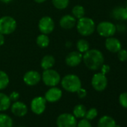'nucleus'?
<instances>
[{
	"instance_id": "obj_39",
	"label": "nucleus",
	"mask_w": 127,
	"mask_h": 127,
	"mask_svg": "<svg viewBox=\"0 0 127 127\" xmlns=\"http://www.w3.org/2000/svg\"><path fill=\"white\" fill-rule=\"evenodd\" d=\"M19 127H25V126H19Z\"/></svg>"
},
{
	"instance_id": "obj_15",
	"label": "nucleus",
	"mask_w": 127,
	"mask_h": 127,
	"mask_svg": "<svg viewBox=\"0 0 127 127\" xmlns=\"http://www.w3.org/2000/svg\"><path fill=\"white\" fill-rule=\"evenodd\" d=\"M11 112L17 117H22L25 116L28 112V108L25 103L20 101L14 102L12 105H11Z\"/></svg>"
},
{
	"instance_id": "obj_28",
	"label": "nucleus",
	"mask_w": 127,
	"mask_h": 127,
	"mask_svg": "<svg viewBox=\"0 0 127 127\" xmlns=\"http://www.w3.org/2000/svg\"><path fill=\"white\" fill-rule=\"evenodd\" d=\"M98 114V111L95 108H92L91 109H89L88 111H87L86 114H85V118L88 120H94Z\"/></svg>"
},
{
	"instance_id": "obj_14",
	"label": "nucleus",
	"mask_w": 127,
	"mask_h": 127,
	"mask_svg": "<svg viewBox=\"0 0 127 127\" xmlns=\"http://www.w3.org/2000/svg\"><path fill=\"white\" fill-rule=\"evenodd\" d=\"M105 46L107 50L113 53H116L122 49V44L120 41L117 38L113 37H106Z\"/></svg>"
},
{
	"instance_id": "obj_37",
	"label": "nucleus",
	"mask_w": 127,
	"mask_h": 127,
	"mask_svg": "<svg viewBox=\"0 0 127 127\" xmlns=\"http://www.w3.org/2000/svg\"><path fill=\"white\" fill-rule=\"evenodd\" d=\"M34 1L35 2H37V3H39V4H40V3H43V2H45L46 0H34Z\"/></svg>"
},
{
	"instance_id": "obj_18",
	"label": "nucleus",
	"mask_w": 127,
	"mask_h": 127,
	"mask_svg": "<svg viewBox=\"0 0 127 127\" xmlns=\"http://www.w3.org/2000/svg\"><path fill=\"white\" fill-rule=\"evenodd\" d=\"M55 64V58L51 55H46L43 57L40 61V67L43 70L52 69Z\"/></svg>"
},
{
	"instance_id": "obj_21",
	"label": "nucleus",
	"mask_w": 127,
	"mask_h": 127,
	"mask_svg": "<svg viewBox=\"0 0 127 127\" xmlns=\"http://www.w3.org/2000/svg\"><path fill=\"white\" fill-rule=\"evenodd\" d=\"M86 112H87V110L85 105L82 104H79L74 107L73 111V114L76 118H83L85 117Z\"/></svg>"
},
{
	"instance_id": "obj_27",
	"label": "nucleus",
	"mask_w": 127,
	"mask_h": 127,
	"mask_svg": "<svg viewBox=\"0 0 127 127\" xmlns=\"http://www.w3.org/2000/svg\"><path fill=\"white\" fill-rule=\"evenodd\" d=\"M53 6L58 10H64L68 7L70 0H52Z\"/></svg>"
},
{
	"instance_id": "obj_2",
	"label": "nucleus",
	"mask_w": 127,
	"mask_h": 127,
	"mask_svg": "<svg viewBox=\"0 0 127 127\" xmlns=\"http://www.w3.org/2000/svg\"><path fill=\"white\" fill-rule=\"evenodd\" d=\"M62 88L70 93H76L82 88V82L79 77L75 74H67L61 80Z\"/></svg>"
},
{
	"instance_id": "obj_25",
	"label": "nucleus",
	"mask_w": 127,
	"mask_h": 127,
	"mask_svg": "<svg viewBox=\"0 0 127 127\" xmlns=\"http://www.w3.org/2000/svg\"><path fill=\"white\" fill-rule=\"evenodd\" d=\"M72 14L73 16L76 18V19H80L83 17H85V11L83 6L80 5H75L73 9H72Z\"/></svg>"
},
{
	"instance_id": "obj_11",
	"label": "nucleus",
	"mask_w": 127,
	"mask_h": 127,
	"mask_svg": "<svg viewBox=\"0 0 127 127\" xmlns=\"http://www.w3.org/2000/svg\"><path fill=\"white\" fill-rule=\"evenodd\" d=\"M83 55L79 51H73L70 52L65 58L66 64L70 67H77L82 61Z\"/></svg>"
},
{
	"instance_id": "obj_17",
	"label": "nucleus",
	"mask_w": 127,
	"mask_h": 127,
	"mask_svg": "<svg viewBox=\"0 0 127 127\" xmlns=\"http://www.w3.org/2000/svg\"><path fill=\"white\" fill-rule=\"evenodd\" d=\"M111 16L114 19L117 20H127V10L123 7L115 8L111 13Z\"/></svg>"
},
{
	"instance_id": "obj_12",
	"label": "nucleus",
	"mask_w": 127,
	"mask_h": 127,
	"mask_svg": "<svg viewBox=\"0 0 127 127\" xmlns=\"http://www.w3.org/2000/svg\"><path fill=\"white\" fill-rule=\"evenodd\" d=\"M41 80V75L36 70H29L23 76V82L29 86H34Z\"/></svg>"
},
{
	"instance_id": "obj_30",
	"label": "nucleus",
	"mask_w": 127,
	"mask_h": 127,
	"mask_svg": "<svg viewBox=\"0 0 127 127\" xmlns=\"http://www.w3.org/2000/svg\"><path fill=\"white\" fill-rule=\"evenodd\" d=\"M117 58L122 62L127 61V50L121 49L120 51H118L117 52Z\"/></svg>"
},
{
	"instance_id": "obj_22",
	"label": "nucleus",
	"mask_w": 127,
	"mask_h": 127,
	"mask_svg": "<svg viewBox=\"0 0 127 127\" xmlns=\"http://www.w3.org/2000/svg\"><path fill=\"white\" fill-rule=\"evenodd\" d=\"M50 42V40L47 34H40L37 37L36 39V43L37 45L40 48H46L49 46Z\"/></svg>"
},
{
	"instance_id": "obj_26",
	"label": "nucleus",
	"mask_w": 127,
	"mask_h": 127,
	"mask_svg": "<svg viewBox=\"0 0 127 127\" xmlns=\"http://www.w3.org/2000/svg\"><path fill=\"white\" fill-rule=\"evenodd\" d=\"M76 48L78 51L81 53L86 52L88 49H90V45L88 40L85 39H80L76 43Z\"/></svg>"
},
{
	"instance_id": "obj_24",
	"label": "nucleus",
	"mask_w": 127,
	"mask_h": 127,
	"mask_svg": "<svg viewBox=\"0 0 127 127\" xmlns=\"http://www.w3.org/2000/svg\"><path fill=\"white\" fill-rule=\"evenodd\" d=\"M10 79L8 75L3 70H0V91L6 88L9 84Z\"/></svg>"
},
{
	"instance_id": "obj_10",
	"label": "nucleus",
	"mask_w": 127,
	"mask_h": 127,
	"mask_svg": "<svg viewBox=\"0 0 127 127\" xmlns=\"http://www.w3.org/2000/svg\"><path fill=\"white\" fill-rule=\"evenodd\" d=\"M46 105V100L43 96L34 97L31 102V110L35 114H41L44 112Z\"/></svg>"
},
{
	"instance_id": "obj_9",
	"label": "nucleus",
	"mask_w": 127,
	"mask_h": 127,
	"mask_svg": "<svg viewBox=\"0 0 127 127\" xmlns=\"http://www.w3.org/2000/svg\"><path fill=\"white\" fill-rule=\"evenodd\" d=\"M38 29L41 34H49L55 29V22L50 17H43L39 20Z\"/></svg>"
},
{
	"instance_id": "obj_8",
	"label": "nucleus",
	"mask_w": 127,
	"mask_h": 127,
	"mask_svg": "<svg viewBox=\"0 0 127 127\" xmlns=\"http://www.w3.org/2000/svg\"><path fill=\"white\" fill-rule=\"evenodd\" d=\"M91 85L94 89L96 91H102L107 87L108 79L105 74L102 73H97L93 76L91 79Z\"/></svg>"
},
{
	"instance_id": "obj_1",
	"label": "nucleus",
	"mask_w": 127,
	"mask_h": 127,
	"mask_svg": "<svg viewBox=\"0 0 127 127\" xmlns=\"http://www.w3.org/2000/svg\"><path fill=\"white\" fill-rule=\"evenodd\" d=\"M85 66L91 70H97L100 69L104 64L103 54L96 49H88L82 57Z\"/></svg>"
},
{
	"instance_id": "obj_31",
	"label": "nucleus",
	"mask_w": 127,
	"mask_h": 127,
	"mask_svg": "<svg viewBox=\"0 0 127 127\" xmlns=\"http://www.w3.org/2000/svg\"><path fill=\"white\" fill-rule=\"evenodd\" d=\"M76 127H92V126L88 120L82 119L79 123H77Z\"/></svg>"
},
{
	"instance_id": "obj_32",
	"label": "nucleus",
	"mask_w": 127,
	"mask_h": 127,
	"mask_svg": "<svg viewBox=\"0 0 127 127\" xmlns=\"http://www.w3.org/2000/svg\"><path fill=\"white\" fill-rule=\"evenodd\" d=\"M76 93H77L78 96H79V98H81V99L85 98V97L87 96V91H86L85 89L82 88H80L76 91Z\"/></svg>"
},
{
	"instance_id": "obj_38",
	"label": "nucleus",
	"mask_w": 127,
	"mask_h": 127,
	"mask_svg": "<svg viewBox=\"0 0 127 127\" xmlns=\"http://www.w3.org/2000/svg\"><path fill=\"white\" fill-rule=\"evenodd\" d=\"M126 10H127V2H126Z\"/></svg>"
},
{
	"instance_id": "obj_20",
	"label": "nucleus",
	"mask_w": 127,
	"mask_h": 127,
	"mask_svg": "<svg viewBox=\"0 0 127 127\" xmlns=\"http://www.w3.org/2000/svg\"><path fill=\"white\" fill-rule=\"evenodd\" d=\"M11 105V101L9 96L4 93L0 92V111H4L8 110Z\"/></svg>"
},
{
	"instance_id": "obj_29",
	"label": "nucleus",
	"mask_w": 127,
	"mask_h": 127,
	"mask_svg": "<svg viewBox=\"0 0 127 127\" xmlns=\"http://www.w3.org/2000/svg\"><path fill=\"white\" fill-rule=\"evenodd\" d=\"M119 102L122 107L127 108V92H123L120 94L119 96Z\"/></svg>"
},
{
	"instance_id": "obj_13",
	"label": "nucleus",
	"mask_w": 127,
	"mask_h": 127,
	"mask_svg": "<svg viewBox=\"0 0 127 127\" xmlns=\"http://www.w3.org/2000/svg\"><path fill=\"white\" fill-rule=\"evenodd\" d=\"M62 96V91L56 87H51L49 89L44 96L46 102H58Z\"/></svg>"
},
{
	"instance_id": "obj_36",
	"label": "nucleus",
	"mask_w": 127,
	"mask_h": 127,
	"mask_svg": "<svg viewBox=\"0 0 127 127\" xmlns=\"http://www.w3.org/2000/svg\"><path fill=\"white\" fill-rule=\"evenodd\" d=\"M2 2H3V3H5V4H8V3H10V2H11L13 0H0Z\"/></svg>"
},
{
	"instance_id": "obj_35",
	"label": "nucleus",
	"mask_w": 127,
	"mask_h": 127,
	"mask_svg": "<svg viewBox=\"0 0 127 127\" xmlns=\"http://www.w3.org/2000/svg\"><path fill=\"white\" fill-rule=\"evenodd\" d=\"M5 39L4 34H2L0 33V46H2V45L5 43Z\"/></svg>"
},
{
	"instance_id": "obj_16",
	"label": "nucleus",
	"mask_w": 127,
	"mask_h": 127,
	"mask_svg": "<svg viewBox=\"0 0 127 127\" xmlns=\"http://www.w3.org/2000/svg\"><path fill=\"white\" fill-rule=\"evenodd\" d=\"M76 19L73 15L66 14L61 18L59 25L64 29H71L76 26Z\"/></svg>"
},
{
	"instance_id": "obj_3",
	"label": "nucleus",
	"mask_w": 127,
	"mask_h": 127,
	"mask_svg": "<svg viewBox=\"0 0 127 127\" xmlns=\"http://www.w3.org/2000/svg\"><path fill=\"white\" fill-rule=\"evenodd\" d=\"M76 29L78 32L84 37L91 35L96 29L94 21L89 17H83L76 22Z\"/></svg>"
},
{
	"instance_id": "obj_33",
	"label": "nucleus",
	"mask_w": 127,
	"mask_h": 127,
	"mask_svg": "<svg viewBox=\"0 0 127 127\" xmlns=\"http://www.w3.org/2000/svg\"><path fill=\"white\" fill-rule=\"evenodd\" d=\"M9 98L11 99V101H13V102H16L18 100V99L20 98V94L17 91H14L12 92L10 96H9Z\"/></svg>"
},
{
	"instance_id": "obj_6",
	"label": "nucleus",
	"mask_w": 127,
	"mask_h": 127,
	"mask_svg": "<svg viewBox=\"0 0 127 127\" xmlns=\"http://www.w3.org/2000/svg\"><path fill=\"white\" fill-rule=\"evenodd\" d=\"M97 33L104 37H109L114 35L117 32L116 26L108 21H103L99 23L96 26Z\"/></svg>"
},
{
	"instance_id": "obj_5",
	"label": "nucleus",
	"mask_w": 127,
	"mask_h": 127,
	"mask_svg": "<svg viewBox=\"0 0 127 127\" xmlns=\"http://www.w3.org/2000/svg\"><path fill=\"white\" fill-rule=\"evenodd\" d=\"M41 79L46 86L55 87L61 82V76L56 70L49 69L45 70L43 72L41 75Z\"/></svg>"
},
{
	"instance_id": "obj_4",
	"label": "nucleus",
	"mask_w": 127,
	"mask_h": 127,
	"mask_svg": "<svg viewBox=\"0 0 127 127\" xmlns=\"http://www.w3.org/2000/svg\"><path fill=\"white\" fill-rule=\"evenodd\" d=\"M17 26V21L11 16H4L0 18V33L4 35H8L14 32Z\"/></svg>"
},
{
	"instance_id": "obj_23",
	"label": "nucleus",
	"mask_w": 127,
	"mask_h": 127,
	"mask_svg": "<svg viewBox=\"0 0 127 127\" xmlns=\"http://www.w3.org/2000/svg\"><path fill=\"white\" fill-rule=\"evenodd\" d=\"M0 127H13L12 118L5 114H0Z\"/></svg>"
},
{
	"instance_id": "obj_34",
	"label": "nucleus",
	"mask_w": 127,
	"mask_h": 127,
	"mask_svg": "<svg viewBox=\"0 0 127 127\" xmlns=\"http://www.w3.org/2000/svg\"><path fill=\"white\" fill-rule=\"evenodd\" d=\"M100 69H101V73H103V74H105V75L110 71V67H109V65L104 64L102 65V67H100Z\"/></svg>"
},
{
	"instance_id": "obj_7",
	"label": "nucleus",
	"mask_w": 127,
	"mask_h": 127,
	"mask_svg": "<svg viewBox=\"0 0 127 127\" xmlns=\"http://www.w3.org/2000/svg\"><path fill=\"white\" fill-rule=\"evenodd\" d=\"M56 124L58 127H76L77 120L73 114L64 113L58 117Z\"/></svg>"
},
{
	"instance_id": "obj_19",
	"label": "nucleus",
	"mask_w": 127,
	"mask_h": 127,
	"mask_svg": "<svg viewBox=\"0 0 127 127\" xmlns=\"http://www.w3.org/2000/svg\"><path fill=\"white\" fill-rule=\"evenodd\" d=\"M98 127H117V124L111 117L105 115L99 119Z\"/></svg>"
}]
</instances>
